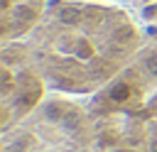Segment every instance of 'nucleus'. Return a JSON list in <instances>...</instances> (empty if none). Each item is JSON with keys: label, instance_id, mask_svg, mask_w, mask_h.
<instances>
[{"label": "nucleus", "instance_id": "nucleus-4", "mask_svg": "<svg viewBox=\"0 0 157 152\" xmlns=\"http://www.w3.org/2000/svg\"><path fill=\"white\" fill-rule=\"evenodd\" d=\"M0 130H10L15 123L27 118L47 98L49 91L10 47L0 49Z\"/></svg>", "mask_w": 157, "mask_h": 152}, {"label": "nucleus", "instance_id": "nucleus-3", "mask_svg": "<svg viewBox=\"0 0 157 152\" xmlns=\"http://www.w3.org/2000/svg\"><path fill=\"white\" fill-rule=\"evenodd\" d=\"M0 152H101L86 98L47 93V98L10 130Z\"/></svg>", "mask_w": 157, "mask_h": 152}, {"label": "nucleus", "instance_id": "nucleus-1", "mask_svg": "<svg viewBox=\"0 0 157 152\" xmlns=\"http://www.w3.org/2000/svg\"><path fill=\"white\" fill-rule=\"evenodd\" d=\"M147 32L115 0H49L34 29L10 47L49 93L91 98L145 47Z\"/></svg>", "mask_w": 157, "mask_h": 152}, {"label": "nucleus", "instance_id": "nucleus-5", "mask_svg": "<svg viewBox=\"0 0 157 152\" xmlns=\"http://www.w3.org/2000/svg\"><path fill=\"white\" fill-rule=\"evenodd\" d=\"M49 0H2L0 2V39L2 44L25 39L42 20Z\"/></svg>", "mask_w": 157, "mask_h": 152}, {"label": "nucleus", "instance_id": "nucleus-2", "mask_svg": "<svg viewBox=\"0 0 157 152\" xmlns=\"http://www.w3.org/2000/svg\"><path fill=\"white\" fill-rule=\"evenodd\" d=\"M86 103L101 152H157V34Z\"/></svg>", "mask_w": 157, "mask_h": 152}]
</instances>
